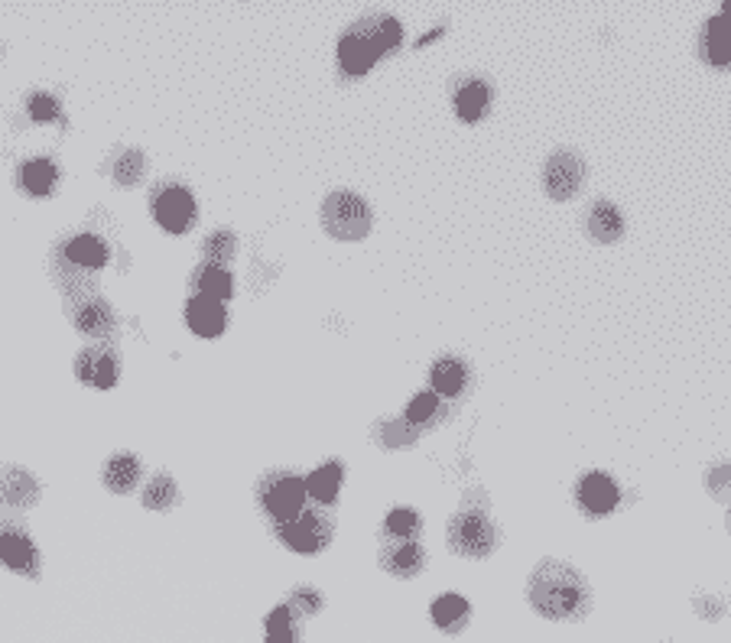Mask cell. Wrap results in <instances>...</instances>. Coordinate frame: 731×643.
I'll list each match as a JSON object with an SVG mask.
<instances>
[{
  "mask_svg": "<svg viewBox=\"0 0 731 643\" xmlns=\"http://www.w3.org/2000/svg\"><path fill=\"white\" fill-rule=\"evenodd\" d=\"M436 410H439L436 393H416V397L410 400V406H407V423L416 429L420 423H429V419L436 416Z\"/></svg>",
  "mask_w": 731,
  "mask_h": 643,
  "instance_id": "cell-34",
  "label": "cell"
},
{
  "mask_svg": "<svg viewBox=\"0 0 731 643\" xmlns=\"http://www.w3.org/2000/svg\"><path fill=\"white\" fill-rule=\"evenodd\" d=\"M267 643H296V618L293 611L280 605L267 618Z\"/></svg>",
  "mask_w": 731,
  "mask_h": 643,
  "instance_id": "cell-31",
  "label": "cell"
},
{
  "mask_svg": "<svg viewBox=\"0 0 731 643\" xmlns=\"http://www.w3.org/2000/svg\"><path fill=\"white\" fill-rule=\"evenodd\" d=\"M709 491L715 497H725L731 491V465H715L709 471Z\"/></svg>",
  "mask_w": 731,
  "mask_h": 643,
  "instance_id": "cell-36",
  "label": "cell"
},
{
  "mask_svg": "<svg viewBox=\"0 0 731 643\" xmlns=\"http://www.w3.org/2000/svg\"><path fill=\"white\" fill-rule=\"evenodd\" d=\"M280 540L293 549V553H303V556H312V553H322L325 546L332 540V523L319 510H303L296 520L283 523L277 527Z\"/></svg>",
  "mask_w": 731,
  "mask_h": 643,
  "instance_id": "cell-6",
  "label": "cell"
},
{
  "mask_svg": "<svg viewBox=\"0 0 731 643\" xmlns=\"http://www.w3.org/2000/svg\"><path fill=\"white\" fill-rule=\"evenodd\" d=\"M306 481L293 475V471H270L267 478L257 484V501L264 507V514L273 520V527L296 520L306 510Z\"/></svg>",
  "mask_w": 731,
  "mask_h": 643,
  "instance_id": "cell-2",
  "label": "cell"
},
{
  "mask_svg": "<svg viewBox=\"0 0 731 643\" xmlns=\"http://www.w3.org/2000/svg\"><path fill=\"white\" fill-rule=\"evenodd\" d=\"M176 497H179V491H176L173 478H169V475H156V478L150 481V488L143 491V507H150V510H166V507H173V504H176Z\"/></svg>",
  "mask_w": 731,
  "mask_h": 643,
  "instance_id": "cell-30",
  "label": "cell"
},
{
  "mask_svg": "<svg viewBox=\"0 0 731 643\" xmlns=\"http://www.w3.org/2000/svg\"><path fill=\"white\" fill-rule=\"evenodd\" d=\"M585 186V160L576 150H556L543 166V189L556 202L576 199Z\"/></svg>",
  "mask_w": 731,
  "mask_h": 643,
  "instance_id": "cell-5",
  "label": "cell"
},
{
  "mask_svg": "<svg viewBox=\"0 0 731 643\" xmlns=\"http://www.w3.org/2000/svg\"><path fill=\"white\" fill-rule=\"evenodd\" d=\"M452 101H455V111H459L462 121H478V117L488 111L491 91L481 78H459V85L452 88Z\"/></svg>",
  "mask_w": 731,
  "mask_h": 643,
  "instance_id": "cell-14",
  "label": "cell"
},
{
  "mask_svg": "<svg viewBox=\"0 0 731 643\" xmlns=\"http://www.w3.org/2000/svg\"><path fill=\"white\" fill-rule=\"evenodd\" d=\"M696 611H699V614H706V618H719V614L725 611V605H722L719 598H699V601H696Z\"/></svg>",
  "mask_w": 731,
  "mask_h": 643,
  "instance_id": "cell-37",
  "label": "cell"
},
{
  "mask_svg": "<svg viewBox=\"0 0 731 643\" xmlns=\"http://www.w3.org/2000/svg\"><path fill=\"white\" fill-rule=\"evenodd\" d=\"M468 614H472V611H468V601L459 598V595H439L433 601V621L442 627V631H449V634L462 631L465 621H468Z\"/></svg>",
  "mask_w": 731,
  "mask_h": 643,
  "instance_id": "cell-24",
  "label": "cell"
},
{
  "mask_svg": "<svg viewBox=\"0 0 731 643\" xmlns=\"http://www.w3.org/2000/svg\"><path fill=\"white\" fill-rule=\"evenodd\" d=\"M322 228L335 241H361L371 231V205L358 192H332L322 205Z\"/></svg>",
  "mask_w": 731,
  "mask_h": 643,
  "instance_id": "cell-3",
  "label": "cell"
},
{
  "mask_svg": "<svg viewBox=\"0 0 731 643\" xmlns=\"http://www.w3.org/2000/svg\"><path fill=\"white\" fill-rule=\"evenodd\" d=\"M446 540H449L452 553L481 559V556H488L494 546H498V527H494L485 510H475V507L465 504L459 514L452 517Z\"/></svg>",
  "mask_w": 731,
  "mask_h": 643,
  "instance_id": "cell-4",
  "label": "cell"
},
{
  "mask_svg": "<svg viewBox=\"0 0 731 643\" xmlns=\"http://www.w3.org/2000/svg\"><path fill=\"white\" fill-rule=\"evenodd\" d=\"M153 218L156 225L166 228L169 234H182L192 228L195 221V199L189 189L182 186H166L153 195Z\"/></svg>",
  "mask_w": 731,
  "mask_h": 643,
  "instance_id": "cell-7",
  "label": "cell"
},
{
  "mask_svg": "<svg viewBox=\"0 0 731 643\" xmlns=\"http://www.w3.org/2000/svg\"><path fill=\"white\" fill-rule=\"evenodd\" d=\"M293 605L303 614H319L322 611V595L316 588H296L293 592Z\"/></svg>",
  "mask_w": 731,
  "mask_h": 643,
  "instance_id": "cell-35",
  "label": "cell"
},
{
  "mask_svg": "<svg viewBox=\"0 0 731 643\" xmlns=\"http://www.w3.org/2000/svg\"><path fill=\"white\" fill-rule=\"evenodd\" d=\"M108 244H104L101 238H95V234H78V238H72L69 244H65V260L75 267H85V270H98L108 264Z\"/></svg>",
  "mask_w": 731,
  "mask_h": 643,
  "instance_id": "cell-20",
  "label": "cell"
},
{
  "mask_svg": "<svg viewBox=\"0 0 731 643\" xmlns=\"http://www.w3.org/2000/svg\"><path fill=\"white\" fill-rule=\"evenodd\" d=\"M104 484L114 491V494H127L134 491V484L140 481V458L130 455V452H117L111 455L108 462H104V471H101Z\"/></svg>",
  "mask_w": 731,
  "mask_h": 643,
  "instance_id": "cell-18",
  "label": "cell"
},
{
  "mask_svg": "<svg viewBox=\"0 0 731 643\" xmlns=\"http://www.w3.org/2000/svg\"><path fill=\"white\" fill-rule=\"evenodd\" d=\"M0 562L13 572H33L36 569V546L26 533L20 530H4L0 533Z\"/></svg>",
  "mask_w": 731,
  "mask_h": 643,
  "instance_id": "cell-15",
  "label": "cell"
},
{
  "mask_svg": "<svg viewBox=\"0 0 731 643\" xmlns=\"http://www.w3.org/2000/svg\"><path fill=\"white\" fill-rule=\"evenodd\" d=\"M75 374H78V380H85L91 387L108 390L117 384V361L101 348H85L75 358Z\"/></svg>",
  "mask_w": 731,
  "mask_h": 643,
  "instance_id": "cell-8",
  "label": "cell"
},
{
  "mask_svg": "<svg viewBox=\"0 0 731 643\" xmlns=\"http://www.w3.org/2000/svg\"><path fill=\"white\" fill-rule=\"evenodd\" d=\"M140 176H143V153L140 150H124L121 160L114 163V182H117V186L130 189V186H137Z\"/></svg>",
  "mask_w": 731,
  "mask_h": 643,
  "instance_id": "cell-32",
  "label": "cell"
},
{
  "mask_svg": "<svg viewBox=\"0 0 731 643\" xmlns=\"http://www.w3.org/2000/svg\"><path fill=\"white\" fill-rule=\"evenodd\" d=\"M0 494H4V501L10 504H33V497H36V484L33 478L26 475V471L20 468H10L4 478H0Z\"/></svg>",
  "mask_w": 731,
  "mask_h": 643,
  "instance_id": "cell-27",
  "label": "cell"
},
{
  "mask_svg": "<svg viewBox=\"0 0 731 643\" xmlns=\"http://www.w3.org/2000/svg\"><path fill=\"white\" fill-rule=\"evenodd\" d=\"M377 59H381V56H377V49H374L358 30H351V33L342 39V43H338V65H342V72H345L348 78L364 75Z\"/></svg>",
  "mask_w": 731,
  "mask_h": 643,
  "instance_id": "cell-11",
  "label": "cell"
},
{
  "mask_svg": "<svg viewBox=\"0 0 731 643\" xmlns=\"http://www.w3.org/2000/svg\"><path fill=\"white\" fill-rule=\"evenodd\" d=\"M585 231H589V238L598 244H615L624 234L621 208L611 205V202H595L589 208V218H585Z\"/></svg>",
  "mask_w": 731,
  "mask_h": 643,
  "instance_id": "cell-12",
  "label": "cell"
},
{
  "mask_svg": "<svg viewBox=\"0 0 731 643\" xmlns=\"http://www.w3.org/2000/svg\"><path fill=\"white\" fill-rule=\"evenodd\" d=\"M381 566H384V572L397 575V579H413V575H420L426 566V553H423L420 540L416 543H387L381 549Z\"/></svg>",
  "mask_w": 731,
  "mask_h": 643,
  "instance_id": "cell-10",
  "label": "cell"
},
{
  "mask_svg": "<svg viewBox=\"0 0 731 643\" xmlns=\"http://www.w3.org/2000/svg\"><path fill=\"white\" fill-rule=\"evenodd\" d=\"M205 264L208 267H221L228 264V260L238 254V238H234V231H215L212 238L205 241Z\"/></svg>",
  "mask_w": 731,
  "mask_h": 643,
  "instance_id": "cell-28",
  "label": "cell"
},
{
  "mask_svg": "<svg viewBox=\"0 0 731 643\" xmlns=\"http://www.w3.org/2000/svg\"><path fill=\"white\" fill-rule=\"evenodd\" d=\"M377 439L384 442V449H407V445L416 442V429L407 419H384V423L377 426Z\"/></svg>",
  "mask_w": 731,
  "mask_h": 643,
  "instance_id": "cell-29",
  "label": "cell"
},
{
  "mask_svg": "<svg viewBox=\"0 0 731 643\" xmlns=\"http://www.w3.org/2000/svg\"><path fill=\"white\" fill-rule=\"evenodd\" d=\"M72 322L82 335L101 338L114 328V312L104 299H85V303H78V309L72 312Z\"/></svg>",
  "mask_w": 731,
  "mask_h": 643,
  "instance_id": "cell-16",
  "label": "cell"
},
{
  "mask_svg": "<svg viewBox=\"0 0 731 643\" xmlns=\"http://www.w3.org/2000/svg\"><path fill=\"white\" fill-rule=\"evenodd\" d=\"M192 286L199 293L195 296H205V299H215V303H221V299H228L234 293V280H231V273L225 267H202L199 273H195V280Z\"/></svg>",
  "mask_w": 731,
  "mask_h": 643,
  "instance_id": "cell-23",
  "label": "cell"
},
{
  "mask_svg": "<svg viewBox=\"0 0 731 643\" xmlns=\"http://www.w3.org/2000/svg\"><path fill=\"white\" fill-rule=\"evenodd\" d=\"M345 468L342 462H325L322 468H316L306 481V494L319 504H332L338 497V488H342Z\"/></svg>",
  "mask_w": 731,
  "mask_h": 643,
  "instance_id": "cell-22",
  "label": "cell"
},
{
  "mask_svg": "<svg viewBox=\"0 0 731 643\" xmlns=\"http://www.w3.org/2000/svg\"><path fill=\"white\" fill-rule=\"evenodd\" d=\"M355 30L377 49V56H384V52L397 49L400 46V36H403L400 23L394 17H387V13H374V17L361 20Z\"/></svg>",
  "mask_w": 731,
  "mask_h": 643,
  "instance_id": "cell-17",
  "label": "cell"
},
{
  "mask_svg": "<svg viewBox=\"0 0 731 643\" xmlns=\"http://www.w3.org/2000/svg\"><path fill=\"white\" fill-rule=\"evenodd\" d=\"M186 322L195 335L202 338H215L225 332V309L215 299H205V296H192L189 306H186Z\"/></svg>",
  "mask_w": 731,
  "mask_h": 643,
  "instance_id": "cell-13",
  "label": "cell"
},
{
  "mask_svg": "<svg viewBox=\"0 0 731 643\" xmlns=\"http://www.w3.org/2000/svg\"><path fill=\"white\" fill-rule=\"evenodd\" d=\"M59 182V166L49 156H36L20 166V186L30 195H49Z\"/></svg>",
  "mask_w": 731,
  "mask_h": 643,
  "instance_id": "cell-19",
  "label": "cell"
},
{
  "mask_svg": "<svg viewBox=\"0 0 731 643\" xmlns=\"http://www.w3.org/2000/svg\"><path fill=\"white\" fill-rule=\"evenodd\" d=\"M465 380H468L465 367L459 361H452V358L439 361L433 367V390H436V397H439V393H442V397H459L462 387H465Z\"/></svg>",
  "mask_w": 731,
  "mask_h": 643,
  "instance_id": "cell-26",
  "label": "cell"
},
{
  "mask_svg": "<svg viewBox=\"0 0 731 643\" xmlns=\"http://www.w3.org/2000/svg\"><path fill=\"white\" fill-rule=\"evenodd\" d=\"M26 111H30V117H33V121H39V124L59 121V114H62L59 101L52 95H46V91H33L30 101H26Z\"/></svg>",
  "mask_w": 731,
  "mask_h": 643,
  "instance_id": "cell-33",
  "label": "cell"
},
{
  "mask_svg": "<svg viewBox=\"0 0 731 643\" xmlns=\"http://www.w3.org/2000/svg\"><path fill=\"white\" fill-rule=\"evenodd\" d=\"M420 530H423L420 514H416V510H407V507L390 510L387 520H384V533L394 543H416L420 540Z\"/></svg>",
  "mask_w": 731,
  "mask_h": 643,
  "instance_id": "cell-25",
  "label": "cell"
},
{
  "mask_svg": "<svg viewBox=\"0 0 731 643\" xmlns=\"http://www.w3.org/2000/svg\"><path fill=\"white\" fill-rule=\"evenodd\" d=\"M702 52L712 65H728L731 62V20L728 17H712L702 30Z\"/></svg>",
  "mask_w": 731,
  "mask_h": 643,
  "instance_id": "cell-21",
  "label": "cell"
},
{
  "mask_svg": "<svg viewBox=\"0 0 731 643\" xmlns=\"http://www.w3.org/2000/svg\"><path fill=\"white\" fill-rule=\"evenodd\" d=\"M579 504L589 510V514H608V510H615L618 504V484L611 481L608 475H602V471H592V475H585L579 481Z\"/></svg>",
  "mask_w": 731,
  "mask_h": 643,
  "instance_id": "cell-9",
  "label": "cell"
},
{
  "mask_svg": "<svg viewBox=\"0 0 731 643\" xmlns=\"http://www.w3.org/2000/svg\"><path fill=\"white\" fill-rule=\"evenodd\" d=\"M728 527H731V514H728Z\"/></svg>",
  "mask_w": 731,
  "mask_h": 643,
  "instance_id": "cell-38",
  "label": "cell"
},
{
  "mask_svg": "<svg viewBox=\"0 0 731 643\" xmlns=\"http://www.w3.org/2000/svg\"><path fill=\"white\" fill-rule=\"evenodd\" d=\"M527 598L537 614L550 621H569L579 618L585 601H589V585H585L582 572L572 569L569 562L546 559L540 562L530 575Z\"/></svg>",
  "mask_w": 731,
  "mask_h": 643,
  "instance_id": "cell-1",
  "label": "cell"
}]
</instances>
